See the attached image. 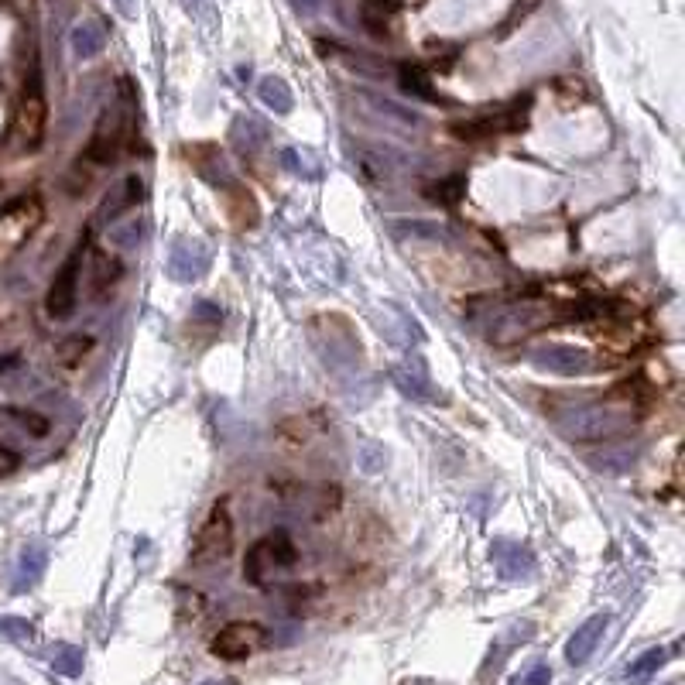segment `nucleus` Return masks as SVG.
<instances>
[{
  "mask_svg": "<svg viewBox=\"0 0 685 685\" xmlns=\"http://www.w3.org/2000/svg\"><path fill=\"white\" fill-rule=\"evenodd\" d=\"M257 96H261L264 107L274 110V114H288V110H292V103H295L292 86H288L281 76H264L261 83H257Z\"/></svg>",
  "mask_w": 685,
  "mask_h": 685,
  "instance_id": "obj_18",
  "label": "nucleus"
},
{
  "mask_svg": "<svg viewBox=\"0 0 685 685\" xmlns=\"http://www.w3.org/2000/svg\"><path fill=\"white\" fill-rule=\"evenodd\" d=\"M0 631H4L7 638H14V641H31L35 627H31L28 620H21V617H4V620H0Z\"/></svg>",
  "mask_w": 685,
  "mask_h": 685,
  "instance_id": "obj_25",
  "label": "nucleus"
},
{
  "mask_svg": "<svg viewBox=\"0 0 685 685\" xmlns=\"http://www.w3.org/2000/svg\"><path fill=\"white\" fill-rule=\"evenodd\" d=\"M83 257H86V244H79L76 251L62 261V268L55 271L52 285H48V295H45V312L52 319H69L72 309H76V302H79V268H83Z\"/></svg>",
  "mask_w": 685,
  "mask_h": 685,
  "instance_id": "obj_7",
  "label": "nucleus"
},
{
  "mask_svg": "<svg viewBox=\"0 0 685 685\" xmlns=\"http://www.w3.org/2000/svg\"><path fill=\"white\" fill-rule=\"evenodd\" d=\"M21 466V456L14 453V449H7V446H0V480L4 477H11L14 470Z\"/></svg>",
  "mask_w": 685,
  "mask_h": 685,
  "instance_id": "obj_28",
  "label": "nucleus"
},
{
  "mask_svg": "<svg viewBox=\"0 0 685 685\" xmlns=\"http://www.w3.org/2000/svg\"><path fill=\"white\" fill-rule=\"evenodd\" d=\"M120 134H124V117H120L117 110L114 114H103L93 131L90 148H86V158H90L93 165H110L120 151Z\"/></svg>",
  "mask_w": 685,
  "mask_h": 685,
  "instance_id": "obj_11",
  "label": "nucleus"
},
{
  "mask_svg": "<svg viewBox=\"0 0 685 685\" xmlns=\"http://www.w3.org/2000/svg\"><path fill=\"white\" fill-rule=\"evenodd\" d=\"M141 199H144V179L141 175H127V179H120L114 185V192H107V199H103V206H100L103 220H120L124 213L141 206Z\"/></svg>",
  "mask_w": 685,
  "mask_h": 685,
  "instance_id": "obj_14",
  "label": "nucleus"
},
{
  "mask_svg": "<svg viewBox=\"0 0 685 685\" xmlns=\"http://www.w3.org/2000/svg\"><path fill=\"white\" fill-rule=\"evenodd\" d=\"M52 668H55V675L79 679V675H83V648H76V644H59V648L52 651Z\"/></svg>",
  "mask_w": 685,
  "mask_h": 685,
  "instance_id": "obj_21",
  "label": "nucleus"
},
{
  "mask_svg": "<svg viewBox=\"0 0 685 685\" xmlns=\"http://www.w3.org/2000/svg\"><path fill=\"white\" fill-rule=\"evenodd\" d=\"M120 11H124V14H127V18H131V14H134V7H131V0H120Z\"/></svg>",
  "mask_w": 685,
  "mask_h": 685,
  "instance_id": "obj_30",
  "label": "nucleus"
},
{
  "mask_svg": "<svg viewBox=\"0 0 685 685\" xmlns=\"http://www.w3.org/2000/svg\"><path fill=\"white\" fill-rule=\"evenodd\" d=\"M90 274H93V292L107 295L120 281V274H124V261H120V254H114V251H93Z\"/></svg>",
  "mask_w": 685,
  "mask_h": 685,
  "instance_id": "obj_17",
  "label": "nucleus"
},
{
  "mask_svg": "<svg viewBox=\"0 0 685 685\" xmlns=\"http://www.w3.org/2000/svg\"><path fill=\"white\" fill-rule=\"evenodd\" d=\"M45 548H38V545H31V548H24V555H21V569H18V579H14V590H28V586H35L38 583V576L45 572Z\"/></svg>",
  "mask_w": 685,
  "mask_h": 685,
  "instance_id": "obj_19",
  "label": "nucleus"
},
{
  "mask_svg": "<svg viewBox=\"0 0 685 685\" xmlns=\"http://www.w3.org/2000/svg\"><path fill=\"white\" fill-rule=\"evenodd\" d=\"M233 552V514H230V501L220 497L209 514L203 518V525L192 535V548H189V562L199 569L213 566V562H223Z\"/></svg>",
  "mask_w": 685,
  "mask_h": 685,
  "instance_id": "obj_2",
  "label": "nucleus"
},
{
  "mask_svg": "<svg viewBox=\"0 0 685 685\" xmlns=\"http://www.w3.org/2000/svg\"><path fill=\"white\" fill-rule=\"evenodd\" d=\"M559 432L572 442H600L614 439L634 425L631 408H617L614 401H590V405H566L552 411Z\"/></svg>",
  "mask_w": 685,
  "mask_h": 685,
  "instance_id": "obj_1",
  "label": "nucleus"
},
{
  "mask_svg": "<svg viewBox=\"0 0 685 685\" xmlns=\"http://www.w3.org/2000/svg\"><path fill=\"white\" fill-rule=\"evenodd\" d=\"M93 350H96V340L90 333H76V336H66L59 346H55V357H52V364L55 370H59L62 377H76L79 370H83L86 360L93 357Z\"/></svg>",
  "mask_w": 685,
  "mask_h": 685,
  "instance_id": "obj_13",
  "label": "nucleus"
},
{
  "mask_svg": "<svg viewBox=\"0 0 685 685\" xmlns=\"http://www.w3.org/2000/svg\"><path fill=\"white\" fill-rule=\"evenodd\" d=\"M394 230H398V233H415V237H418V233H425V237H442V233H446L439 223H398Z\"/></svg>",
  "mask_w": 685,
  "mask_h": 685,
  "instance_id": "obj_27",
  "label": "nucleus"
},
{
  "mask_svg": "<svg viewBox=\"0 0 685 685\" xmlns=\"http://www.w3.org/2000/svg\"><path fill=\"white\" fill-rule=\"evenodd\" d=\"M18 134L24 141V148H38L45 137L48 124V100H45V83H42V69L31 66L21 86V100H18Z\"/></svg>",
  "mask_w": 685,
  "mask_h": 685,
  "instance_id": "obj_4",
  "label": "nucleus"
},
{
  "mask_svg": "<svg viewBox=\"0 0 685 685\" xmlns=\"http://www.w3.org/2000/svg\"><path fill=\"white\" fill-rule=\"evenodd\" d=\"M264 648H268V627L257 624V620H233L209 641V651L223 662H247Z\"/></svg>",
  "mask_w": 685,
  "mask_h": 685,
  "instance_id": "obj_5",
  "label": "nucleus"
},
{
  "mask_svg": "<svg viewBox=\"0 0 685 685\" xmlns=\"http://www.w3.org/2000/svg\"><path fill=\"white\" fill-rule=\"evenodd\" d=\"M203 685H237V682H230V679H220V682H203Z\"/></svg>",
  "mask_w": 685,
  "mask_h": 685,
  "instance_id": "obj_32",
  "label": "nucleus"
},
{
  "mask_svg": "<svg viewBox=\"0 0 685 685\" xmlns=\"http://www.w3.org/2000/svg\"><path fill=\"white\" fill-rule=\"evenodd\" d=\"M281 165H285L288 172L302 175L305 182H319L322 179V165L316 161V155H312V151H295V148L281 151Z\"/></svg>",
  "mask_w": 685,
  "mask_h": 685,
  "instance_id": "obj_20",
  "label": "nucleus"
},
{
  "mask_svg": "<svg viewBox=\"0 0 685 685\" xmlns=\"http://www.w3.org/2000/svg\"><path fill=\"white\" fill-rule=\"evenodd\" d=\"M14 415H18L24 425H31V435H45L48 432V418L35 415V411H14Z\"/></svg>",
  "mask_w": 685,
  "mask_h": 685,
  "instance_id": "obj_29",
  "label": "nucleus"
},
{
  "mask_svg": "<svg viewBox=\"0 0 685 685\" xmlns=\"http://www.w3.org/2000/svg\"><path fill=\"white\" fill-rule=\"evenodd\" d=\"M398 86H401V93L411 96V100H422V103H449L446 96H442L439 90L432 86V79H429V72H425L422 66H401L398 69Z\"/></svg>",
  "mask_w": 685,
  "mask_h": 685,
  "instance_id": "obj_16",
  "label": "nucleus"
},
{
  "mask_svg": "<svg viewBox=\"0 0 685 685\" xmlns=\"http://www.w3.org/2000/svg\"><path fill=\"white\" fill-rule=\"evenodd\" d=\"M7 367H14V357H0V370H7Z\"/></svg>",
  "mask_w": 685,
  "mask_h": 685,
  "instance_id": "obj_31",
  "label": "nucleus"
},
{
  "mask_svg": "<svg viewBox=\"0 0 685 685\" xmlns=\"http://www.w3.org/2000/svg\"><path fill=\"white\" fill-rule=\"evenodd\" d=\"M610 627V614H593L586 624H579L576 631H572V638L566 644V662L569 665H583L593 658L596 644L603 641V631Z\"/></svg>",
  "mask_w": 685,
  "mask_h": 685,
  "instance_id": "obj_12",
  "label": "nucleus"
},
{
  "mask_svg": "<svg viewBox=\"0 0 685 685\" xmlns=\"http://www.w3.org/2000/svg\"><path fill=\"white\" fill-rule=\"evenodd\" d=\"M425 196L432 199V203H442V206H456L459 199L466 196V175H449V179L435 182L425 189Z\"/></svg>",
  "mask_w": 685,
  "mask_h": 685,
  "instance_id": "obj_23",
  "label": "nucleus"
},
{
  "mask_svg": "<svg viewBox=\"0 0 685 685\" xmlns=\"http://www.w3.org/2000/svg\"><path fill=\"white\" fill-rule=\"evenodd\" d=\"M45 209L35 196H24L18 203H11L0 213V254H11L14 247H21L31 233L38 230Z\"/></svg>",
  "mask_w": 685,
  "mask_h": 685,
  "instance_id": "obj_8",
  "label": "nucleus"
},
{
  "mask_svg": "<svg viewBox=\"0 0 685 685\" xmlns=\"http://www.w3.org/2000/svg\"><path fill=\"white\" fill-rule=\"evenodd\" d=\"M494 562L504 579H528L535 572V555L518 542H494Z\"/></svg>",
  "mask_w": 685,
  "mask_h": 685,
  "instance_id": "obj_15",
  "label": "nucleus"
},
{
  "mask_svg": "<svg viewBox=\"0 0 685 685\" xmlns=\"http://www.w3.org/2000/svg\"><path fill=\"white\" fill-rule=\"evenodd\" d=\"M665 662H668V648H648L641 658H634V662L627 665V679H631V682L651 679V675H655Z\"/></svg>",
  "mask_w": 685,
  "mask_h": 685,
  "instance_id": "obj_22",
  "label": "nucleus"
},
{
  "mask_svg": "<svg viewBox=\"0 0 685 685\" xmlns=\"http://www.w3.org/2000/svg\"><path fill=\"white\" fill-rule=\"evenodd\" d=\"M528 110H531V96H518L511 107L497 110V114L459 120V124H453V134L459 141H487V137H494L501 131H521L528 120Z\"/></svg>",
  "mask_w": 685,
  "mask_h": 685,
  "instance_id": "obj_6",
  "label": "nucleus"
},
{
  "mask_svg": "<svg viewBox=\"0 0 685 685\" xmlns=\"http://www.w3.org/2000/svg\"><path fill=\"white\" fill-rule=\"evenodd\" d=\"M295 559H298L295 538L288 535L285 528H274V531H268V535L257 538V542L247 548L244 579H247V583H254V586H264L274 572L292 569Z\"/></svg>",
  "mask_w": 685,
  "mask_h": 685,
  "instance_id": "obj_3",
  "label": "nucleus"
},
{
  "mask_svg": "<svg viewBox=\"0 0 685 685\" xmlns=\"http://www.w3.org/2000/svg\"><path fill=\"white\" fill-rule=\"evenodd\" d=\"M103 31L96 28V24H79L76 31H72V45H76V52L83 55V59H90V55H96L103 48Z\"/></svg>",
  "mask_w": 685,
  "mask_h": 685,
  "instance_id": "obj_24",
  "label": "nucleus"
},
{
  "mask_svg": "<svg viewBox=\"0 0 685 685\" xmlns=\"http://www.w3.org/2000/svg\"><path fill=\"white\" fill-rule=\"evenodd\" d=\"M206 271H209V251L203 244H196V240H179L172 247V254H168V274L175 281H182V285L199 281Z\"/></svg>",
  "mask_w": 685,
  "mask_h": 685,
  "instance_id": "obj_10",
  "label": "nucleus"
},
{
  "mask_svg": "<svg viewBox=\"0 0 685 685\" xmlns=\"http://www.w3.org/2000/svg\"><path fill=\"white\" fill-rule=\"evenodd\" d=\"M514 685H552V668H548L545 662H538V665H531L525 675H521L518 682Z\"/></svg>",
  "mask_w": 685,
  "mask_h": 685,
  "instance_id": "obj_26",
  "label": "nucleus"
},
{
  "mask_svg": "<svg viewBox=\"0 0 685 685\" xmlns=\"http://www.w3.org/2000/svg\"><path fill=\"white\" fill-rule=\"evenodd\" d=\"M531 364H535L538 370H548V374L576 377V374H586L593 360H590V353H586L583 346L548 343V346H538V350L531 353Z\"/></svg>",
  "mask_w": 685,
  "mask_h": 685,
  "instance_id": "obj_9",
  "label": "nucleus"
}]
</instances>
